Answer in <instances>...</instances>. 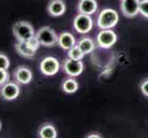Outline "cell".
I'll return each mask as SVG.
<instances>
[{"label":"cell","instance_id":"cell-1","mask_svg":"<svg viewBox=\"0 0 148 138\" xmlns=\"http://www.w3.org/2000/svg\"><path fill=\"white\" fill-rule=\"evenodd\" d=\"M119 22V14L115 9L105 8L99 14L97 24L101 30L114 28Z\"/></svg>","mask_w":148,"mask_h":138},{"label":"cell","instance_id":"cell-2","mask_svg":"<svg viewBox=\"0 0 148 138\" xmlns=\"http://www.w3.org/2000/svg\"><path fill=\"white\" fill-rule=\"evenodd\" d=\"M12 32L14 37L17 39L18 42H24V41L29 40L30 37L34 36L35 30L32 25L28 21H18L12 27Z\"/></svg>","mask_w":148,"mask_h":138},{"label":"cell","instance_id":"cell-3","mask_svg":"<svg viewBox=\"0 0 148 138\" xmlns=\"http://www.w3.org/2000/svg\"><path fill=\"white\" fill-rule=\"evenodd\" d=\"M36 36L40 45L45 46V47H53V46L58 43L57 34L55 33L54 30L48 26L40 28L37 32Z\"/></svg>","mask_w":148,"mask_h":138},{"label":"cell","instance_id":"cell-4","mask_svg":"<svg viewBox=\"0 0 148 138\" xmlns=\"http://www.w3.org/2000/svg\"><path fill=\"white\" fill-rule=\"evenodd\" d=\"M93 28V20L90 15L79 13L74 19V29L81 34L89 32Z\"/></svg>","mask_w":148,"mask_h":138},{"label":"cell","instance_id":"cell-5","mask_svg":"<svg viewBox=\"0 0 148 138\" xmlns=\"http://www.w3.org/2000/svg\"><path fill=\"white\" fill-rule=\"evenodd\" d=\"M60 63L55 57L53 56H47L42 60L40 64V70L44 76H52L56 75L59 72Z\"/></svg>","mask_w":148,"mask_h":138},{"label":"cell","instance_id":"cell-6","mask_svg":"<svg viewBox=\"0 0 148 138\" xmlns=\"http://www.w3.org/2000/svg\"><path fill=\"white\" fill-rule=\"evenodd\" d=\"M117 42V34L111 29L101 30L97 35V43L99 47L103 49H109L113 46Z\"/></svg>","mask_w":148,"mask_h":138},{"label":"cell","instance_id":"cell-7","mask_svg":"<svg viewBox=\"0 0 148 138\" xmlns=\"http://www.w3.org/2000/svg\"><path fill=\"white\" fill-rule=\"evenodd\" d=\"M20 93L19 86L16 82L8 81V83L3 85L0 88V95L2 99L8 101H11L16 100Z\"/></svg>","mask_w":148,"mask_h":138},{"label":"cell","instance_id":"cell-8","mask_svg":"<svg viewBox=\"0 0 148 138\" xmlns=\"http://www.w3.org/2000/svg\"><path fill=\"white\" fill-rule=\"evenodd\" d=\"M63 68L64 72L70 76H77L82 74L84 65L81 60H75L72 58H66L64 62Z\"/></svg>","mask_w":148,"mask_h":138},{"label":"cell","instance_id":"cell-9","mask_svg":"<svg viewBox=\"0 0 148 138\" xmlns=\"http://www.w3.org/2000/svg\"><path fill=\"white\" fill-rule=\"evenodd\" d=\"M121 11L127 18H134L140 13V0H121Z\"/></svg>","mask_w":148,"mask_h":138},{"label":"cell","instance_id":"cell-10","mask_svg":"<svg viewBox=\"0 0 148 138\" xmlns=\"http://www.w3.org/2000/svg\"><path fill=\"white\" fill-rule=\"evenodd\" d=\"M13 76L17 83L27 85L32 80V72L26 66L19 65L14 70Z\"/></svg>","mask_w":148,"mask_h":138},{"label":"cell","instance_id":"cell-11","mask_svg":"<svg viewBox=\"0 0 148 138\" xmlns=\"http://www.w3.org/2000/svg\"><path fill=\"white\" fill-rule=\"evenodd\" d=\"M66 6L64 0H51L47 6V11L52 17H60L65 13Z\"/></svg>","mask_w":148,"mask_h":138},{"label":"cell","instance_id":"cell-12","mask_svg":"<svg viewBox=\"0 0 148 138\" xmlns=\"http://www.w3.org/2000/svg\"><path fill=\"white\" fill-rule=\"evenodd\" d=\"M75 36L70 32H62L58 36V45L64 50H69L75 45Z\"/></svg>","mask_w":148,"mask_h":138},{"label":"cell","instance_id":"cell-13","mask_svg":"<svg viewBox=\"0 0 148 138\" xmlns=\"http://www.w3.org/2000/svg\"><path fill=\"white\" fill-rule=\"evenodd\" d=\"M15 50L20 56L25 58H32L36 54V51L30 47L26 41H24V42L17 41V43H15Z\"/></svg>","mask_w":148,"mask_h":138},{"label":"cell","instance_id":"cell-14","mask_svg":"<svg viewBox=\"0 0 148 138\" xmlns=\"http://www.w3.org/2000/svg\"><path fill=\"white\" fill-rule=\"evenodd\" d=\"M98 9V2L97 0H80L78 3L79 13L92 15Z\"/></svg>","mask_w":148,"mask_h":138},{"label":"cell","instance_id":"cell-15","mask_svg":"<svg viewBox=\"0 0 148 138\" xmlns=\"http://www.w3.org/2000/svg\"><path fill=\"white\" fill-rule=\"evenodd\" d=\"M38 135L42 138H56L57 137V131L53 124H46L40 127Z\"/></svg>","mask_w":148,"mask_h":138},{"label":"cell","instance_id":"cell-16","mask_svg":"<svg viewBox=\"0 0 148 138\" xmlns=\"http://www.w3.org/2000/svg\"><path fill=\"white\" fill-rule=\"evenodd\" d=\"M77 46L85 54H90L91 52H93V50L95 49V43L91 38L84 37L79 40Z\"/></svg>","mask_w":148,"mask_h":138},{"label":"cell","instance_id":"cell-17","mask_svg":"<svg viewBox=\"0 0 148 138\" xmlns=\"http://www.w3.org/2000/svg\"><path fill=\"white\" fill-rule=\"evenodd\" d=\"M63 90L67 94H73L78 89V83L77 81L74 78H67L65 79L62 85Z\"/></svg>","mask_w":148,"mask_h":138},{"label":"cell","instance_id":"cell-18","mask_svg":"<svg viewBox=\"0 0 148 138\" xmlns=\"http://www.w3.org/2000/svg\"><path fill=\"white\" fill-rule=\"evenodd\" d=\"M67 55H68L69 58H72L75 60H82L86 54L82 52V51H81V49L78 47L77 45H75L74 47H72L71 49L68 50Z\"/></svg>","mask_w":148,"mask_h":138},{"label":"cell","instance_id":"cell-19","mask_svg":"<svg viewBox=\"0 0 148 138\" xmlns=\"http://www.w3.org/2000/svg\"><path fill=\"white\" fill-rule=\"evenodd\" d=\"M9 66L10 61L8 57L5 54L0 53V70H8Z\"/></svg>","mask_w":148,"mask_h":138},{"label":"cell","instance_id":"cell-20","mask_svg":"<svg viewBox=\"0 0 148 138\" xmlns=\"http://www.w3.org/2000/svg\"><path fill=\"white\" fill-rule=\"evenodd\" d=\"M26 42H27V43L30 46V47H32L33 50L36 51V52H37V50H39L40 46V43L39 40H38L37 36H36V34H35L34 36L30 37L29 40L26 41Z\"/></svg>","mask_w":148,"mask_h":138},{"label":"cell","instance_id":"cell-21","mask_svg":"<svg viewBox=\"0 0 148 138\" xmlns=\"http://www.w3.org/2000/svg\"><path fill=\"white\" fill-rule=\"evenodd\" d=\"M10 79V75L8 70H0V88L8 83Z\"/></svg>","mask_w":148,"mask_h":138},{"label":"cell","instance_id":"cell-22","mask_svg":"<svg viewBox=\"0 0 148 138\" xmlns=\"http://www.w3.org/2000/svg\"><path fill=\"white\" fill-rule=\"evenodd\" d=\"M140 13L145 18L148 19V0L140 1Z\"/></svg>","mask_w":148,"mask_h":138},{"label":"cell","instance_id":"cell-23","mask_svg":"<svg viewBox=\"0 0 148 138\" xmlns=\"http://www.w3.org/2000/svg\"><path fill=\"white\" fill-rule=\"evenodd\" d=\"M140 89H141L142 93L148 98V79L143 81L140 85Z\"/></svg>","mask_w":148,"mask_h":138},{"label":"cell","instance_id":"cell-24","mask_svg":"<svg viewBox=\"0 0 148 138\" xmlns=\"http://www.w3.org/2000/svg\"><path fill=\"white\" fill-rule=\"evenodd\" d=\"M88 138H92V137H94V138H99L100 136H99V135H88Z\"/></svg>","mask_w":148,"mask_h":138},{"label":"cell","instance_id":"cell-25","mask_svg":"<svg viewBox=\"0 0 148 138\" xmlns=\"http://www.w3.org/2000/svg\"><path fill=\"white\" fill-rule=\"evenodd\" d=\"M1 127H2V124H1V122H0V130H1Z\"/></svg>","mask_w":148,"mask_h":138}]
</instances>
